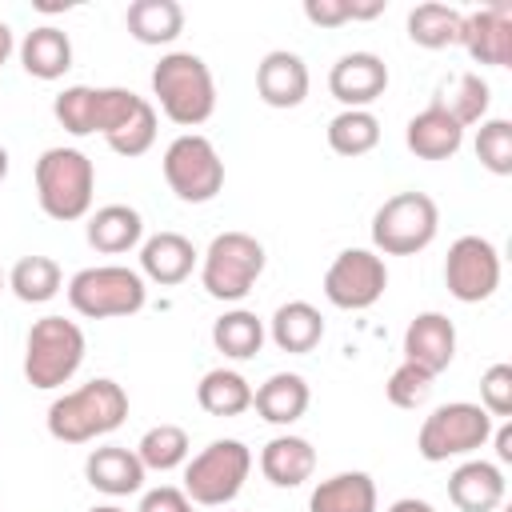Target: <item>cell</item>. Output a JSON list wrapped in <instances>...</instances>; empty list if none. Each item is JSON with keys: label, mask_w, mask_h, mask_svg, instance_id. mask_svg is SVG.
I'll return each instance as SVG.
<instances>
[{"label": "cell", "mask_w": 512, "mask_h": 512, "mask_svg": "<svg viewBox=\"0 0 512 512\" xmlns=\"http://www.w3.org/2000/svg\"><path fill=\"white\" fill-rule=\"evenodd\" d=\"M88 512H124L120 504H96V508H88Z\"/></svg>", "instance_id": "bcb514c9"}, {"label": "cell", "mask_w": 512, "mask_h": 512, "mask_svg": "<svg viewBox=\"0 0 512 512\" xmlns=\"http://www.w3.org/2000/svg\"><path fill=\"white\" fill-rule=\"evenodd\" d=\"M200 252L188 236L180 232H156L140 244V276H148L152 284L160 288H172V284H184L196 268Z\"/></svg>", "instance_id": "ac0fdd59"}, {"label": "cell", "mask_w": 512, "mask_h": 512, "mask_svg": "<svg viewBox=\"0 0 512 512\" xmlns=\"http://www.w3.org/2000/svg\"><path fill=\"white\" fill-rule=\"evenodd\" d=\"M304 16L316 28H340L352 20V0H304Z\"/></svg>", "instance_id": "60d3db41"}, {"label": "cell", "mask_w": 512, "mask_h": 512, "mask_svg": "<svg viewBox=\"0 0 512 512\" xmlns=\"http://www.w3.org/2000/svg\"><path fill=\"white\" fill-rule=\"evenodd\" d=\"M268 256L264 244L248 232H220L212 236L204 260H200V284L212 300H244L252 292V284L260 280Z\"/></svg>", "instance_id": "52a82bcc"}, {"label": "cell", "mask_w": 512, "mask_h": 512, "mask_svg": "<svg viewBox=\"0 0 512 512\" xmlns=\"http://www.w3.org/2000/svg\"><path fill=\"white\" fill-rule=\"evenodd\" d=\"M460 44L468 48V56L476 64H492V68H508L512 64V4H488L464 16V32Z\"/></svg>", "instance_id": "4fadbf2b"}, {"label": "cell", "mask_w": 512, "mask_h": 512, "mask_svg": "<svg viewBox=\"0 0 512 512\" xmlns=\"http://www.w3.org/2000/svg\"><path fill=\"white\" fill-rule=\"evenodd\" d=\"M388 88V64L376 52H344L328 72V92L344 108H368Z\"/></svg>", "instance_id": "5bb4252c"}, {"label": "cell", "mask_w": 512, "mask_h": 512, "mask_svg": "<svg viewBox=\"0 0 512 512\" xmlns=\"http://www.w3.org/2000/svg\"><path fill=\"white\" fill-rule=\"evenodd\" d=\"M380 144V120L368 108H344L328 120V148L336 156H364Z\"/></svg>", "instance_id": "d6a6232c"}, {"label": "cell", "mask_w": 512, "mask_h": 512, "mask_svg": "<svg viewBox=\"0 0 512 512\" xmlns=\"http://www.w3.org/2000/svg\"><path fill=\"white\" fill-rule=\"evenodd\" d=\"M264 320L248 308H232L212 324V344L216 352H224L228 360H252L264 348Z\"/></svg>", "instance_id": "4dcf8cb0"}, {"label": "cell", "mask_w": 512, "mask_h": 512, "mask_svg": "<svg viewBox=\"0 0 512 512\" xmlns=\"http://www.w3.org/2000/svg\"><path fill=\"white\" fill-rule=\"evenodd\" d=\"M312 404V392H308V380L300 372H272L256 392H252V408L260 412V420L268 424H296Z\"/></svg>", "instance_id": "ffe728a7"}, {"label": "cell", "mask_w": 512, "mask_h": 512, "mask_svg": "<svg viewBox=\"0 0 512 512\" xmlns=\"http://www.w3.org/2000/svg\"><path fill=\"white\" fill-rule=\"evenodd\" d=\"M52 116L60 120L64 132L72 136H96V88L92 84H72L52 100Z\"/></svg>", "instance_id": "e575fe53"}, {"label": "cell", "mask_w": 512, "mask_h": 512, "mask_svg": "<svg viewBox=\"0 0 512 512\" xmlns=\"http://www.w3.org/2000/svg\"><path fill=\"white\" fill-rule=\"evenodd\" d=\"M252 472V452L244 440H212L184 464V496L204 508H224L240 496Z\"/></svg>", "instance_id": "ba28073f"}, {"label": "cell", "mask_w": 512, "mask_h": 512, "mask_svg": "<svg viewBox=\"0 0 512 512\" xmlns=\"http://www.w3.org/2000/svg\"><path fill=\"white\" fill-rule=\"evenodd\" d=\"M128 416V392L108 380V376H96L64 396H56L48 404V436L60 440V444H88L96 436H108L124 424Z\"/></svg>", "instance_id": "6da1fadb"}, {"label": "cell", "mask_w": 512, "mask_h": 512, "mask_svg": "<svg viewBox=\"0 0 512 512\" xmlns=\"http://www.w3.org/2000/svg\"><path fill=\"white\" fill-rule=\"evenodd\" d=\"M488 100H492V88L480 72H456L436 88L432 108H440L460 128H468V124H480L488 116Z\"/></svg>", "instance_id": "d4e9b609"}, {"label": "cell", "mask_w": 512, "mask_h": 512, "mask_svg": "<svg viewBox=\"0 0 512 512\" xmlns=\"http://www.w3.org/2000/svg\"><path fill=\"white\" fill-rule=\"evenodd\" d=\"M8 164H12V160H8V148L0 144V184H4V176H8Z\"/></svg>", "instance_id": "f6af8a7d"}, {"label": "cell", "mask_w": 512, "mask_h": 512, "mask_svg": "<svg viewBox=\"0 0 512 512\" xmlns=\"http://www.w3.org/2000/svg\"><path fill=\"white\" fill-rule=\"evenodd\" d=\"M84 476L104 496H132L144 488V464H140L136 448H120V444L92 448L84 460Z\"/></svg>", "instance_id": "d6986e66"}, {"label": "cell", "mask_w": 512, "mask_h": 512, "mask_svg": "<svg viewBox=\"0 0 512 512\" xmlns=\"http://www.w3.org/2000/svg\"><path fill=\"white\" fill-rule=\"evenodd\" d=\"M384 288H388V268L384 256L372 248H344L324 272V296L344 312L372 308L384 296Z\"/></svg>", "instance_id": "8fae6325"}, {"label": "cell", "mask_w": 512, "mask_h": 512, "mask_svg": "<svg viewBox=\"0 0 512 512\" xmlns=\"http://www.w3.org/2000/svg\"><path fill=\"white\" fill-rule=\"evenodd\" d=\"M12 48H16V44H12V28H8L4 20H0V68L8 64V56H12Z\"/></svg>", "instance_id": "ee69618b"}, {"label": "cell", "mask_w": 512, "mask_h": 512, "mask_svg": "<svg viewBox=\"0 0 512 512\" xmlns=\"http://www.w3.org/2000/svg\"><path fill=\"white\" fill-rule=\"evenodd\" d=\"M104 140H108V148L120 152V156H144V152L156 144V108H152V100H140L136 112H132L116 132H108Z\"/></svg>", "instance_id": "d590c367"}, {"label": "cell", "mask_w": 512, "mask_h": 512, "mask_svg": "<svg viewBox=\"0 0 512 512\" xmlns=\"http://www.w3.org/2000/svg\"><path fill=\"white\" fill-rule=\"evenodd\" d=\"M384 512H436L428 500H416V496H404V500H392Z\"/></svg>", "instance_id": "7bdbcfd3"}, {"label": "cell", "mask_w": 512, "mask_h": 512, "mask_svg": "<svg viewBox=\"0 0 512 512\" xmlns=\"http://www.w3.org/2000/svg\"><path fill=\"white\" fill-rule=\"evenodd\" d=\"M124 24L136 44L160 48L184 32V8L176 0H132L124 12Z\"/></svg>", "instance_id": "4316f807"}, {"label": "cell", "mask_w": 512, "mask_h": 512, "mask_svg": "<svg viewBox=\"0 0 512 512\" xmlns=\"http://www.w3.org/2000/svg\"><path fill=\"white\" fill-rule=\"evenodd\" d=\"M480 408L496 420L512 416V364H492L480 376Z\"/></svg>", "instance_id": "f35d334b"}, {"label": "cell", "mask_w": 512, "mask_h": 512, "mask_svg": "<svg viewBox=\"0 0 512 512\" xmlns=\"http://www.w3.org/2000/svg\"><path fill=\"white\" fill-rule=\"evenodd\" d=\"M476 160L492 172V176H512V124L492 116V120H480V132H476Z\"/></svg>", "instance_id": "8d00e7d4"}, {"label": "cell", "mask_w": 512, "mask_h": 512, "mask_svg": "<svg viewBox=\"0 0 512 512\" xmlns=\"http://www.w3.org/2000/svg\"><path fill=\"white\" fill-rule=\"evenodd\" d=\"M308 512H376V480L368 472H336L312 488Z\"/></svg>", "instance_id": "484cf974"}, {"label": "cell", "mask_w": 512, "mask_h": 512, "mask_svg": "<svg viewBox=\"0 0 512 512\" xmlns=\"http://www.w3.org/2000/svg\"><path fill=\"white\" fill-rule=\"evenodd\" d=\"M460 32H464V12L452 8V4H416L408 12V40L416 48H428V52H440V48H452L460 44Z\"/></svg>", "instance_id": "f1b7e54d"}, {"label": "cell", "mask_w": 512, "mask_h": 512, "mask_svg": "<svg viewBox=\"0 0 512 512\" xmlns=\"http://www.w3.org/2000/svg\"><path fill=\"white\" fill-rule=\"evenodd\" d=\"M152 96L160 112L180 128H200L216 112L212 68L196 52H164L152 68Z\"/></svg>", "instance_id": "7a4b0ae2"}, {"label": "cell", "mask_w": 512, "mask_h": 512, "mask_svg": "<svg viewBox=\"0 0 512 512\" xmlns=\"http://www.w3.org/2000/svg\"><path fill=\"white\" fill-rule=\"evenodd\" d=\"M136 456H140L144 472H172V468L188 464V432L180 424H156L140 436Z\"/></svg>", "instance_id": "836d02e7"}, {"label": "cell", "mask_w": 512, "mask_h": 512, "mask_svg": "<svg viewBox=\"0 0 512 512\" xmlns=\"http://www.w3.org/2000/svg\"><path fill=\"white\" fill-rule=\"evenodd\" d=\"M84 236L96 252L104 256H120L128 248H136L144 240V220L136 208L128 204H104L96 212H88V224H84Z\"/></svg>", "instance_id": "603a6c76"}, {"label": "cell", "mask_w": 512, "mask_h": 512, "mask_svg": "<svg viewBox=\"0 0 512 512\" xmlns=\"http://www.w3.org/2000/svg\"><path fill=\"white\" fill-rule=\"evenodd\" d=\"M504 492H508V480L492 460H464L448 476V500L460 512H496L504 504Z\"/></svg>", "instance_id": "e0dca14e"}, {"label": "cell", "mask_w": 512, "mask_h": 512, "mask_svg": "<svg viewBox=\"0 0 512 512\" xmlns=\"http://www.w3.org/2000/svg\"><path fill=\"white\" fill-rule=\"evenodd\" d=\"M268 336L280 352H292V356H304L312 352L320 340H324V316L316 304L308 300H288L272 312L268 320Z\"/></svg>", "instance_id": "7402d4cb"}, {"label": "cell", "mask_w": 512, "mask_h": 512, "mask_svg": "<svg viewBox=\"0 0 512 512\" xmlns=\"http://www.w3.org/2000/svg\"><path fill=\"white\" fill-rule=\"evenodd\" d=\"M260 472L276 488H300L316 472V448L304 436H292V432L272 436L260 452Z\"/></svg>", "instance_id": "44dd1931"}, {"label": "cell", "mask_w": 512, "mask_h": 512, "mask_svg": "<svg viewBox=\"0 0 512 512\" xmlns=\"http://www.w3.org/2000/svg\"><path fill=\"white\" fill-rule=\"evenodd\" d=\"M92 196H96V168L80 148H48L36 160V200L40 212L72 224L84 220L92 212Z\"/></svg>", "instance_id": "3957f363"}, {"label": "cell", "mask_w": 512, "mask_h": 512, "mask_svg": "<svg viewBox=\"0 0 512 512\" xmlns=\"http://www.w3.org/2000/svg\"><path fill=\"white\" fill-rule=\"evenodd\" d=\"M404 360L424 368L428 376H440L456 360V324L444 312H420L404 328Z\"/></svg>", "instance_id": "9a60e30c"}, {"label": "cell", "mask_w": 512, "mask_h": 512, "mask_svg": "<svg viewBox=\"0 0 512 512\" xmlns=\"http://www.w3.org/2000/svg\"><path fill=\"white\" fill-rule=\"evenodd\" d=\"M0 512H4V508H0Z\"/></svg>", "instance_id": "c3c4849f"}, {"label": "cell", "mask_w": 512, "mask_h": 512, "mask_svg": "<svg viewBox=\"0 0 512 512\" xmlns=\"http://www.w3.org/2000/svg\"><path fill=\"white\" fill-rule=\"evenodd\" d=\"M84 348H88V340L76 320L40 316L24 340V380L44 392L68 384L84 364Z\"/></svg>", "instance_id": "277c9868"}, {"label": "cell", "mask_w": 512, "mask_h": 512, "mask_svg": "<svg viewBox=\"0 0 512 512\" xmlns=\"http://www.w3.org/2000/svg\"><path fill=\"white\" fill-rule=\"evenodd\" d=\"M196 404L208 416H240L252 408V384L232 368H212L196 384Z\"/></svg>", "instance_id": "f546056e"}, {"label": "cell", "mask_w": 512, "mask_h": 512, "mask_svg": "<svg viewBox=\"0 0 512 512\" xmlns=\"http://www.w3.org/2000/svg\"><path fill=\"white\" fill-rule=\"evenodd\" d=\"M160 168H164L168 188L184 204H208L224 188V160H220L216 144L208 136H200V132H180L164 148Z\"/></svg>", "instance_id": "30bf717a"}, {"label": "cell", "mask_w": 512, "mask_h": 512, "mask_svg": "<svg viewBox=\"0 0 512 512\" xmlns=\"http://www.w3.org/2000/svg\"><path fill=\"white\" fill-rule=\"evenodd\" d=\"M404 144H408V152H416L420 160H448V156L460 152L464 128H460L452 116H444L440 108L428 104L424 112H416V116L408 120Z\"/></svg>", "instance_id": "cb8c5ba5"}, {"label": "cell", "mask_w": 512, "mask_h": 512, "mask_svg": "<svg viewBox=\"0 0 512 512\" xmlns=\"http://www.w3.org/2000/svg\"><path fill=\"white\" fill-rule=\"evenodd\" d=\"M488 440H496V460H500V464H512V424L492 428Z\"/></svg>", "instance_id": "b9f144b4"}, {"label": "cell", "mask_w": 512, "mask_h": 512, "mask_svg": "<svg viewBox=\"0 0 512 512\" xmlns=\"http://www.w3.org/2000/svg\"><path fill=\"white\" fill-rule=\"evenodd\" d=\"M136 512H192V500L184 496V488L160 484V488H148V492L140 496Z\"/></svg>", "instance_id": "ab89813d"}, {"label": "cell", "mask_w": 512, "mask_h": 512, "mask_svg": "<svg viewBox=\"0 0 512 512\" xmlns=\"http://www.w3.org/2000/svg\"><path fill=\"white\" fill-rule=\"evenodd\" d=\"M0 288H4V272H0Z\"/></svg>", "instance_id": "7dc6e473"}, {"label": "cell", "mask_w": 512, "mask_h": 512, "mask_svg": "<svg viewBox=\"0 0 512 512\" xmlns=\"http://www.w3.org/2000/svg\"><path fill=\"white\" fill-rule=\"evenodd\" d=\"M488 436H492V416L480 404L452 400L424 416V424L416 432V452L428 464H444L456 456H472L476 448L488 444Z\"/></svg>", "instance_id": "9c48e42d"}, {"label": "cell", "mask_w": 512, "mask_h": 512, "mask_svg": "<svg viewBox=\"0 0 512 512\" xmlns=\"http://www.w3.org/2000/svg\"><path fill=\"white\" fill-rule=\"evenodd\" d=\"M440 232V208L428 192H396L372 216V244L384 256H416Z\"/></svg>", "instance_id": "8992f818"}, {"label": "cell", "mask_w": 512, "mask_h": 512, "mask_svg": "<svg viewBox=\"0 0 512 512\" xmlns=\"http://www.w3.org/2000/svg\"><path fill=\"white\" fill-rule=\"evenodd\" d=\"M444 284L460 304H480L500 288V252L484 236L452 240L444 256Z\"/></svg>", "instance_id": "7c38bea8"}, {"label": "cell", "mask_w": 512, "mask_h": 512, "mask_svg": "<svg viewBox=\"0 0 512 512\" xmlns=\"http://www.w3.org/2000/svg\"><path fill=\"white\" fill-rule=\"evenodd\" d=\"M20 64L36 80H60L72 68V40H68V32H60L52 24L32 28L20 40Z\"/></svg>", "instance_id": "83f0119b"}, {"label": "cell", "mask_w": 512, "mask_h": 512, "mask_svg": "<svg viewBox=\"0 0 512 512\" xmlns=\"http://www.w3.org/2000/svg\"><path fill=\"white\" fill-rule=\"evenodd\" d=\"M432 380L436 376H428L424 368H416V364H400V368H392V376H388V384H384V396H388V404H396V408H420V404H428V396H432Z\"/></svg>", "instance_id": "74e56055"}, {"label": "cell", "mask_w": 512, "mask_h": 512, "mask_svg": "<svg viewBox=\"0 0 512 512\" xmlns=\"http://www.w3.org/2000/svg\"><path fill=\"white\" fill-rule=\"evenodd\" d=\"M68 304L72 312L88 316V320H116V316H136L148 304V288L144 276L136 268L124 264H96V268H80L68 280Z\"/></svg>", "instance_id": "5b68a950"}, {"label": "cell", "mask_w": 512, "mask_h": 512, "mask_svg": "<svg viewBox=\"0 0 512 512\" xmlns=\"http://www.w3.org/2000/svg\"><path fill=\"white\" fill-rule=\"evenodd\" d=\"M308 64L288 52V48H272L260 64H256V96L268 108H300L308 96Z\"/></svg>", "instance_id": "2e32d148"}, {"label": "cell", "mask_w": 512, "mask_h": 512, "mask_svg": "<svg viewBox=\"0 0 512 512\" xmlns=\"http://www.w3.org/2000/svg\"><path fill=\"white\" fill-rule=\"evenodd\" d=\"M8 288L24 304H48L64 288V272L52 256H20L8 272Z\"/></svg>", "instance_id": "1f68e13d"}]
</instances>
